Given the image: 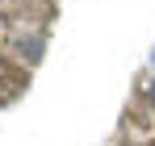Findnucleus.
<instances>
[{"mask_svg": "<svg viewBox=\"0 0 155 146\" xmlns=\"http://www.w3.org/2000/svg\"><path fill=\"white\" fill-rule=\"evenodd\" d=\"M151 100H155V84H151Z\"/></svg>", "mask_w": 155, "mask_h": 146, "instance_id": "f257e3e1", "label": "nucleus"}]
</instances>
